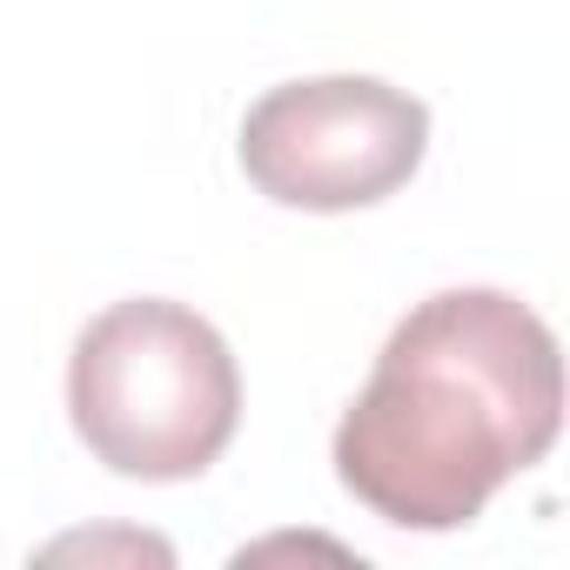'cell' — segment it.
<instances>
[{"mask_svg":"<svg viewBox=\"0 0 570 570\" xmlns=\"http://www.w3.org/2000/svg\"><path fill=\"white\" fill-rule=\"evenodd\" d=\"M68 416L88 456L115 476L188 483L228 450L242 423V376L208 316L135 296L81 330L68 363Z\"/></svg>","mask_w":570,"mask_h":570,"instance_id":"obj_2","label":"cell"},{"mask_svg":"<svg viewBox=\"0 0 570 570\" xmlns=\"http://www.w3.org/2000/svg\"><path fill=\"white\" fill-rule=\"evenodd\" d=\"M563 430V356L550 323L503 289L416 303L336 423L343 490L396 530H463L550 456Z\"/></svg>","mask_w":570,"mask_h":570,"instance_id":"obj_1","label":"cell"},{"mask_svg":"<svg viewBox=\"0 0 570 570\" xmlns=\"http://www.w3.org/2000/svg\"><path fill=\"white\" fill-rule=\"evenodd\" d=\"M430 148V108L370 75L282 81L242 115V175L309 215H343L396 195Z\"/></svg>","mask_w":570,"mask_h":570,"instance_id":"obj_3","label":"cell"}]
</instances>
